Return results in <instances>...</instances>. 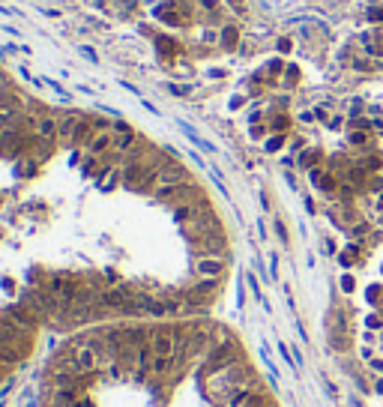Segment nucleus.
<instances>
[{
    "label": "nucleus",
    "instance_id": "f257e3e1",
    "mask_svg": "<svg viewBox=\"0 0 383 407\" xmlns=\"http://www.w3.org/2000/svg\"><path fill=\"white\" fill-rule=\"evenodd\" d=\"M102 359V353L96 344H78L72 350H66V368L75 371V374H87V371H93Z\"/></svg>",
    "mask_w": 383,
    "mask_h": 407
},
{
    "label": "nucleus",
    "instance_id": "f03ea898",
    "mask_svg": "<svg viewBox=\"0 0 383 407\" xmlns=\"http://www.w3.org/2000/svg\"><path fill=\"white\" fill-rule=\"evenodd\" d=\"M150 347L156 357H174L177 353V332L174 329H156L153 339H150Z\"/></svg>",
    "mask_w": 383,
    "mask_h": 407
},
{
    "label": "nucleus",
    "instance_id": "7ed1b4c3",
    "mask_svg": "<svg viewBox=\"0 0 383 407\" xmlns=\"http://www.w3.org/2000/svg\"><path fill=\"white\" fill-rule=\"evenodd\" d=\"M222 270H224V260H222L219 255H201L198 263H195V273H198L201 278H219Z\"/></svg>",
    "mask_w": 383,
    "mask_h": 407
},
{
    "label": "nucleus",
    "instance_id": "20e7f679",
    "mask_svg": "<svg viewBox=\"0 0 383 407\" xmlns=\"http://www.w3.org/2000/svg\"><path fill=\"white\" fill-rule=\"evenodd\" d=\"M111 135H114V144H111V150H117V153H129V150L138 144L135 132H132L129 126H123V123H117V126L111 129Z\"/></svg>",
    "mask_w": 383,
    "mask_h": 407
},
{
    "label": "nucleus",
    "instance_id": "39448f33",
    "mask_svg": "<svg viewBox=\"0 0 383 407\" xmlns=\"http://www.w3.org/2000/svg\"><path fill=\"white\" fill-rule=\"evenodd\" d=\"M111 144H114V135H111V129H105V132H93V138L87 141V150L99 156V153L111 150Z\"/></svg>",
    "mask_w": 383,
    "mask_h": 407
},
{
    "label": "nucleus",
    "instance_id": "423d86ee",
    "mask_svg": "<svg viewBox=\"0 0 383 407\" xmlns=\"http://www.w3.org/2000/svg\"><path fill=\"white\" fill-rule=\"evenodd\" d=\"M36 135L42 138V141H54L57 138V117H39L36 120Z\"/></svg>",
    "mask_w": 383,
    "mask_h": 407
},
{
    "label": "nucleus",
    "instance_id": "0eeeda50",
    "mask_svg": "<svg viewBox=\"0 0 383 407\" xmlns=\"http://www.w3.org/2000/svg\"><path fill=\"white\" fill-rule=\"evenodd\" d=\"M171 365H174V357H156V353H153L147 368L153 371V374H168V371H171Z\"/></svg>",
    "mask_w": 383,
    "mask_h": 407
}]
</instances>
